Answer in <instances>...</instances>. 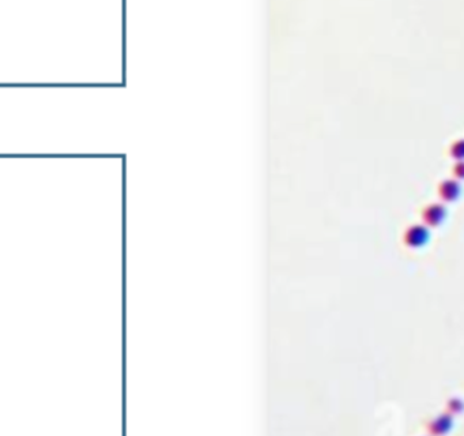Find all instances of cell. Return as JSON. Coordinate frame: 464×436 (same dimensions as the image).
<instances>
[{
    "label": "cell",
    "mask_w": 464,
    "mask_h": 436,
    "mask_svg": "<svg viewBox=\"0 0 464 436\" xmlns=\"http://www.w3.org/2000/svg\"><path fill=\"white\" fill-rule=\"evenodd\" d=\"M460 184H459L456 180H444L440 187H438V192L440 196L444 202H455L460 195Z\"/></svg>",
    "instance_id": "277c9868"
},
{
    "label": "cell",
    "mask_w": 464,
    "mask_h": 436,
    "mask_svg": "<svg viewBox=\"0 0 464 436\" xmlns=\"http://www.w3.org/2000/svg\"><path fill=\"white\" fill-rule=\"evenodd\" d=\"M445 216H447L445 206L441 203H433L423 210L422 218L427 226H438L444 221Z\"/></svg>",
    "instance_id": "7a4b0ae2"
},
{
    "label": "cell",
    "mask_w": 464,
    "mask_h": 436,
    "mask_svg": "<svg viewBox=\"0 0 464 436\" xmlns=\"http://www.w3.org/2000/svg\"><path fill=\"white\" fill-rule=\"evenodd\" d=\"M453 173H455V176H456L458 179H464V160L459 161V163L455 165Z\"/></svg>",
    "instance_id": "52a82bcc"
},
{
    "label": "cell",
    "mask_w": 464,
    "mask_h": 436,
    "mask_svg": "<svg viewBox=\"0 0 464 436\" xmlns=\"http://www.w3.org/2000/svg\"><path fill=\"white\" fill-rule=\"evenodd\" d=\"M451 156L459 161L464 160V139H460V141L453 143L452 147H451Z\"/></svg>",
    "instance_id": "8992f818"
},
{
    "label": "cell",
    "mask_w": 464,
    "mask_h": 436,
    "mask_svg": "<svg viewBox=\"0 0 464 436\" xmlns=\"http://www.w3.org/2000/svg\"><path fill=\"white\" fill-rule=\"evenodd\" d=\"M429 240V230L423 225H413L404 233V243L410 248H419Z\"/></svg>",
    "instance_id": "6da1fadb"
},
{
    "label": "cell",
    "mask_w": 464,
    "mask_h": 436,
    "mask_svg": "<svg viewBox=\"0 0 464 436\" xmlns=\"http://www.w3.org/2000/svg\"><path fill=\"white\" fill-rule=\"evenodd\" d=\"M453 421L451 414H440L437 416L436 419H433L427 424V431L430 432L431 435H445L449 432V430L452 428Z\"/></svg>",
    "instance_id": "3957f363"
},
{
    "label": "cell",
    "mask_w": 464,
    "mask_h": 436,
    "mask_svg": "<svg viewBox=\"0 0 464 436\" xmlns=\"http://www.w3.org/2000/svg\"><path fill=\"white\" fill-rule=\"evenodd\" d=\"M447 408L451 414H460L464 410V402L460 398H451L448 399Z\"/></svg>",
    "instance_id": "5b68a950"
}]
</instances>
